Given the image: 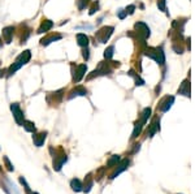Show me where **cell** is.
<instances>
[{
  "label": "cell",
  "instance_id": "1",
  "mask_svg": "<svg viewBox=\"0 0 195 194\" xmlns=\"http://www.w3.org/2000/svg\"><path fill=\"white\" fill-rule=\"evenodd\" d=\"M30 59H31V52H30L29 50H26L21 55H18L17 56V59H16V61L13 63L12 65L9 67V69H8V76H12L13 73H16L22 65L28 64L30 61Z\"/></svg>",
  "mask_w": 195,
  "mask_h": 194
},
{
  "label": "cell",
  "instance_id": "2",
  "mask_svg": "<svg viewBox=\"0 0 195 194\" xmlns=\"http://www.w3.org/2000/svg\"><path fill=\"white\" fill-rule=\"evenodd\" d=\"M145 54L148 56V58L154 59L155 61L159 63V64H164V61H165V56H164L163 50L158 48V47H148Z\"/></svg>",
  "mask_w": 195,
  "mask_h": 194
},
{
  "label": "cell",
  "instance_id": "3",
  "mask_svg": "<svg viewBox=\"0 0 195 194\" xmlns=\"http://www.w3.org/2000/svg\"><path fill=\"white\" fill-rule=\"evenodd\" d=\"M113 30H115L113 26H103L100 30H98L96 34H95V39L100 43H106L109 39V37L112 35Z\"/></svg>",
  "mask_w": 195,
  "mask_h": 194
},
{
  "label": "cell",
  "instance_id": "4",
  "mask_svg": "<svg viewBox=\"0 0 195 194\" xmlns=\"http://www.w3.org/2000/svg\"><path fill=\"white\" fill-rule=\"evenodd\" d=\"M11 111L13 113V117H15L16 123L18 125H22L25 121V116H24V112L20 108V104L18 103H12L11 104Z\"/></svg>",
  "mask_w": 195,
  "mask_h": 194
},
{
  "label": "cell",
  "instance_id": "5",
  "mask_svg": "<svg viewBox=\"0 0 195 194\" xmlns=\"http://www.w3.org/2000/svg\"><path fill=\"white\" fill-rule=\"evenodd\" d=\"M135 33H137V35L139 37V38H142L143 41L145 39H147L150 35H151V33H150V28L147 26V25L145 24V22H137L135 24Z\"/></svg>",
  "mask_w": 195,
  "mask_h": 194
},
{
  "label": "cell",
  "instance_id": "6",
  "mask_svg": "<svg viewBox=\"0 0 195 194\" xmlns=\"http://www.w3.org/2000/svg\"><path fill=\"white\" fill-rule=\"evenodd\" d=\"M87 72V65L86 64H81V65H77L76 67V71L73 72V82L78 84L80 81L83 78L85 73Z\"/></svg>",
  "mask_w": 195,
  "mask_h": 194
},
{
  "label": "cell",
  "instance_id": "7",
  "mask_svg": "<svg viewBox=\"0 0 195 194\" xmlns=\"http://www.w3.org/2000/svg\"><path fill=\"white\" fill-rule=\"evenodd\" d=\"M173 102H174V97H165L160 100L159 106H158V110L161 111V112H167L169 108L172 107Z\"/></svg>",
  "mask_w": 195,
  "mask_h": 194
},
{
  "label": "cell",
  "instance_id": "8",
  "mask_svg": "<svg viewBox=\"0 0 195 194\" xmlns=\"http://www.w3.org/2000/svg\"><path fill=\"white\" fill-rule=\"evenodd\" d=\"M63 38V35L61 34H56V33H52V34H50V35H47V37H44L43 39H41V44L42 46H48L50 43H52V42H56V41H60Z\"/></svg>",
  "mask_w": 195,
  "mask_h": 194
},
{
  "label": "cell",
  "instance_id": "9",
  "mask_svg": "<svg viewBox=\"0 0 195 194\" xmlns=\"http://www.w3.org/2000/svg\"><path fill=\"white\" fill-rule=\"evenodd\" d=\"M13 33H15V28H13V26H7V28L3 29L2 35H3V39H4V42H5L7 44H9V43L12 42Z\"/></svg>",
  "mask_w": 195,
  "mask_h": 194
},
{
  "label": "cell",
  "instance_id": "10",
  "mask_svg": "<svg viewBox=\"0 0 195 194\" xmlns=\"http://www.w3.org/2000/svg\"><path fill=\"white\" fill-rule=\"evenodd\" d=\"M86 94H87V90H86L83 86H76V87L73 89L70 93H69L68 98L72 99V98H74V97H83V95H86Z\"/></svg>",
  "mask_w": 195,
  "mask_h": 194
},
{
  "label": "cell",
  "instance_id": "11",
  "mask_svg": "<svg viewBox=\"0 0 195 194\" xmlns=\"http://www.w3.org/2000/svg\"><path fill=\"white\" fill-rule=\"evenodd\" d=\"M46 138H47V132H41V133H38V134L33 136V142L37 147H41V146H43V143H44Z\"/></svg>",
  "mask_w": 195,
  "mask_h": 194
},
{
  "label": "cell",
  "instance_id": "12",
  "mask_svg": "<svg viewBox=\"0 0 195 194\" xmlns=\"http://www.w3.org/2000/svg\"><path fill=\"white\" fill-rule=\"evenodd\" d=\"M52 26H54V22L52 21H50V20H44L43 22L41 24V26H39V29H38V34H43V33H46V31H48V30H51L52 29Z\"/></svg>",
  "mask_w": 195,
  "mask_h": 194
},
{
  "label": "cell",
  "instance_id": "13",
  "mask_svg": "<svg viewBox=\"0 0 195 194\" xmlns=\"http://www.w3.org/2000/svg\"><path fill=\"white\" fill-rule=\"evenodd\" d=\"M77 43L80 47L85 48V47L89 46V37L86 35V34H82V33L77 34Z\"/></svg>",
  "mask_w": 195,
  "mask_h": 194
},
{
  "label": "cell",
  "instance_id": "14",
  "mask_svg": "<svg viewBox=\"0 0 195 194\" xmlns=\"http://www.w3.org/2000/svg\"><path fill=\"white\" fill-rule=\"evenodd\" d=\"M178 94H182L185 97H190V84L187 80H185L184 82L181 84L180 89H178Z\"/></svg>",
  "mask_w": 195,
  "mask_h": 194
},
{
  "label": "cell",
  "instance_id": "15",
  "mask_svg": "<svg viewBox=\"0 0 195 194\" xmlns=\"http://www.w3.org/2000/svg\"><path fill=\"white\" fill-rule=\"evenodd\" d=\"M65 162H67V155H61V158L60 159H59V156H55V159H54V169L55 171H60Z\"/></svg>",
  "mask_w": 195,
  "mask_h": 194
},
{
  "label": "cell",
  "instance_id": "16",
  "mask_svg": "<svg viewBox=\"0 0 195 194\" xmlns=\"http://www.w3.org/2000/svg\"><path fill=\"white\" fill-rule=\"evenodd\" d=\"M159 130H160V121H159V119H155L150 125V130H148L150 137H154L155 133L159 132Z\"/></svg>",
  "mask_w": 195,
  "mask_h": 194
},
{
  "label": "cell",
  "instance_id": "17",
  "mask_svg": "<svg viewBox=\"0 0 195 194\" xmlns=\"http://www.w3.org/2000/svg\"><path fill=\"white\" fill-rule=\"evenodd\" d=\"M128 166H129V160H128V159H125V160H122V162H121V164L119 166V169H116V171L113 172V175L111 176V179H115L116 176H119V175L121 173V172H124V171L128 168Z\"/></svg>",
  "mask_w": 195,
  "mask_h": 194
},
{
  "label": "cell",
  "instance_id": "18",
  "mask_svg": "<svg viewBox=\"0 0 195 194\" xmlns=\"http://www.w3.org/2000/svg\"><path fill=\"white\" fill-rule=\"evenodd\" d=\"M70 188L74 192H82V190H83V185H82V182L78 179H73L70 181Z\"/></svg>",
  "mask_w": 195,
  "mask_h": 194
},
{
  "label": "cell",
  "instance_id": "19",
  "mask_svg": "<svg viewBox=\"0 0 195 194\" xmlns=\"http://www.w3.org/2000/svg\"><path fill=\"white\" fill-rule=\"evenodd\" d=\"M143 124L141 120L138 123H135V127H134V132H133V136H132V138H137L138 136H139V133L142 132V128H143Z\"/></svg>",
  "mask_w": 195,
  "mask_h": 194
},
{
  "label": "cell",
  "instance_id": "20",
  "mask_svg": "<svg viewBox=\"0 0 195 194\" xmlns=\"http://www.w3.org/2000/svg\"><path fill=\"white\" fill-rule=\"evenodd\" d=\"M22 125H24V128H25V130H26V132H30V133H34V132H35V125H34V123H33V121L25 120Z\"/></svg>",
  "mask_w": 195,
  "mask_h": 194
},
{
  "label": "cell",
  "instance_id": "21",
  "mask_svg": "<svg viewBox=\"0 0 195 194\" xmlns=\"http://www.w3.org/2000/svg\"><path fill=\"white\" fill-rule=\"evenodd\" d=\"M151 116V108L150 107H147V108L143 110V113H142V117H141V121L143 124H146L147 123V120H148V117Z\"/></svg>",
  "mask_w": 195,
  "mask_h": 194
},
{
  "label": "cell",
  "instance_id": "22",
  "mask_svg": "<svg viewBox=\"0 0 195 194\" xmlns=\"http://www.w3.org/2000/svg\"><path fill=\"white\" fill-rule=\"evenodd\" d=\"M113 51H115V47L113 46H109L106 51H104V58H106L107 60H111L112 56H113Z\"/></svg>",
  "mask_w": 195,
  "mask_h": 194
},
{
  "label": "cell",
  "instance_id": "23",
  "mask_svg": "<svg viewBox=\"0 0 195 194\" xmlns=\"http://www.w3.org/2000/svg\"><path fill=\"white\" fill-rule=\"evenodd\" d=\"M119 162H120V155H113V156H112L109 160H108V166L113 167L116 163H119Z\"/></svg>",
  "mask_w": 195,
  "mask_h": 194
},
{
  "label": "cell",
  "instance_id": "24",
  "mask_svg": "<svg viewBox=\"0 0 195 194\" xmlns=\"http://www.w3.org/2000/svg\"><path fill=\"white\" fill-rule=\"evenodd\" d=\"M129 74H130V76H133L134 78H135V85H137V86H142V85H145V81L141 80L138 76L134 74V72H133V71H130V72H129Z\"/></svg>",
  "mask_w": 195,
  "mask_h": 194
},
{
  "label": "cell",
  "instance_id": "25",
  "mask_svg": "<svg viewBox=\"0 0 195 194\" xmlns=\"http://www.w3.org/2000/svg\"><path fill=\"white\" fill-rule=\"evenodd\" d=\"M158 7L160 11L165 12L167 11V7H165V0H158Z\"/></svg>",
  "mask_w": 195,
  "mask_h": 194
},
{
  "label": "cell",
  "instance_id": "26",
  "mask_svg": "<svg viewBox=\"0 0 195 194\" xmlns=\"http://www.w3.org/2000/svg\"><path fill=\"white\" fill-rule=\"evenodd\" d=\"M98 9H99V3H98V2H95V3L93 4V7L90 8V12H89V13H90V15H94Z\"/></svg>",
  "mask_w": 195,
  "mask_h": 194
},
{
  "label": "cell",
  "instance_id": "27",
  "mask_svg": "<svg viewBox=\"0 0 195 194\" xmlns=\"http://www.w3.org/2000/svg\"><path fill=\"white\" fill-rule=\"evenodd\" d=\"M4 162H5V166H7L8 171H15V168H13V166L11 164V162H9V159H8L7 156H4Z\"/></svg>",
  "mask_w": 195,
  "mask_h": 194
},
{
  "label": "cell",
  "instance_id": "28",
  "mask_svg": "<svg viewBox=\"0 0 195 194\" xmlns=\"http://www.w3.org/2000/svg\"><path fill=\"white\" fill-rule=\"evenodd\" d=\"M134 11H135V5H129L126 7V9H125V12H126V15H133L134 13Z\"/></svg>",
  "mask_w": 195,
  "mask_h": 194
},
{
  "label": "cell",
  "instance_id": "29",
  "mask_svg": "<svg viewBox=\"0 0 195 194\" xmlns=\"http://www.w3.org/2000/svg\"><path fill=\"white\" fill-rule=\"evenodd\" d=\"M117 16H119L120 20H124L125 16H126V12H125V9H119L117 11Z\"/></svg>",
  "mask_w": 195,
  "mask_h": 194
},
{
  "label": "cell",
  "instance_id": "30",
  "mask_svg": "<svg viewBox=\"0 0 195 194\" xmlns=\"http://www.w3.org/2000/svg\"><path fill=\"white\" fill-rule=\"evenodd\" d=\"M82 52H83V54H82V55H83V59H85V60H89V58H90V54H89V52H90V51H89L87 47H85Z\"/></svg>",
  "mask_w": 195,
  "mask_h": 194
},
{
  "label": "cell",
  "instance_id": "31",
  "mask_svg": "<svg viewBox=\"0 0 195 194\" xmlns=\"http://www.w3.org/2000/svg\"><path fill=\"white\" fill-rule=\"evenodd\" d=\"M0 47H2V42H0Z\"/></svg>",
  "mask_w": 195,
  "mask_h": 194
},
{
  "label": "cell",
  "instance_id": "32",
  "mask_svg": "<svg viewBox=\"0 0 195 194\" xmlns=\"http://www.w3.org/2000/svg\"><path fill=\"white\" fill-rule=\"evenodd\" d=\"M33 194H38V193H33Z\"/></svg>",
  "mask_w": 195,
  "mask_h": 194
}]
</instances>
